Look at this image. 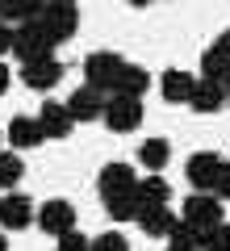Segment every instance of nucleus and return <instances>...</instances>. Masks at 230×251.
Returning a JSON list of instances; mask_svg holds the SVG:
<instances>
[{"mask_svg": "<svg viewBox=\"0 0 230 251\" xmlns=\"http://www.w3.org/2000/svg\"><path fill=\"white\" fill-rule=\"evenodd\" d=\"M0 251H9V243H4V230H0Z\"/></svg>", "mask_w": 230, "mask_h": 251, "instance_id": "32", "label": "nucleus"}, {"mask_svg": "<svg viewBox=\"0 0 230 251\" xmlns=\"http://www.w3.org/2000/svg\"><path fill=\"white\" fill-rule=\"evenodd\" d=\"M218 201H230V159H222V172H218V180H213V188H209Z\"/></svg>", "mask_w": 230, "mask_h": 251, "instance_id": "27", "label": "nucleus"}, {"mask_svg": "<svg viewBox=\"0 0 230 251\" xmlns=\"http://www.w3.org/2000/svg\"><path fill=\"white\" fill-rule=\"evenodd\" d=\"M168 159H172V143L168 138H147V143L138 147V163L151 172V176H159V172L168 168Z\"/></svg>", "mask_w": 230, "mask_h": 251, "instance_id": "18", "label": "nucleus"}, {"mask_svg": "<svg viewBox=\"0 0 230 251\" xmlns=\"http://www.w3.org/2000/svg\"><path fill=\"white\" fill-rule=\"evenodd\" d=\"M218 172H222V155H213V151H197V155H188V163H184V176H188V184H193L197 193H209L213 180H218Z\"/></svg>", "mask_w": 230, "mask_h": 251, "instance_id": "9", "label": "nucleus"}, {"mask_svg": "<svg viewBox=\"0 0 230 251\" xmlns=\"http://www.w3.org/2000/svg\"><path fill=\"white\" fill-rule=\"evenodd\" d=\"M168 251H197V247H180V243H168Z\"/></svg>", "mask_w": 230, "mask_h": 251, "instance_id": "31", "label": "nucleus"}, {"mask_svg": "<svg viewBox=\"0 0 230 251\" xmlns=\"http://www.w3.org/2000/svg\"><path fill=\"white\" fill-rule=\"evenodd\" d=\"M226 105H230V80H226Z\"/></svg>", "mask_w": 230, "mask_h": 251, "instance_id": "33", "label": "nucleus"}, {"mask_svg": "<svg viewBox=\"0 0 230 251\" xmlns=\"http://www.w3.org/2000/svg\"><path fill=\"white\" fill-rule=\"evenodd\" d=\"M63 105H67V117L76 126H84V122H101V109H105V97H101L97 88H88V84H80V88L71 92L67 100H63Z\"/></svg>", "mask_w": 230, "mask_h": 251, "instance_id": "8", "label": "nucleus"}, {"mask_svg": "<svg viewBox=\"0 0 230 251\" xmlns=\"http://www.w3.org/2000/svg\"><path fill=\"white\" fill-rule=\"evenodd\" d=\"M97 188H101V201H117V197L138 188V172L130 163H105L101 176H97Z\"/></svg>", "mask_w": 230, "mask_h": 251, "instance_id": "7", "label": "nucleus"}, {"mask_svg": "<svg viewBox=\"0 0 230 251\" xmlns=\"http://www.w3.org/2000/svg\"><path fill=\"white\" fill-rule=\"evenodd\" d=\"M34 222L42 226L51 239H59V234H71V230H76V205H71V201H63V197H51L46 205H38V209H34Z\"/></svg>", "mask_w": 230, "mask_h": 251, "instance_id": "6", "label": "nucleus"}, {"mask_svg": "<svg viewBox=\"0 0 230 251\" xmlns=\"http://www.w3.org/2000/svg\"><path fill=\"white\" fill-rule=\"evenodd\" d=\"M122 54H113V50H92L88 59H84V84L88 88H97L101 97L105 92H113V80H117V72H122Z\"/></svg>", "mask_w": 230, "mask_h": 251, "instance_id": "5", "label": "nucleus"}, {"mask_svg": "<svg viewBox=\"0 0 230 251\" xmlns=\"http://www.w3.org/2000/svg\"><path fill=\"white\" fill-rule=\"evenodd\" d=\"M193 88H197V75L180 72V67H168V72L159 75V92H163V100H172V105H188Z\"/></svg>", "mask_w": 230, "mask_h": 251, "instance_id": "14", "label": "nucleus"}, {"mask_svg": "<svg viewBox=\"0 0 230 251\" xmlns=\"http://www.w3.org/2000/svg\"><path fill=\"white\" fill-rule=\"evenodd\" d=\"M201 251H230V222H222L218 230H209L201 239Z\"/></svg>", "mask_w": 230, "mask_h": 251, "instance_id": "25", "label": "nucleus"}, {"mask_svg": "<svg viewBox=\"0 0 230 251\" xmlns=\"http://www.w3.org/2000/svg\"><path fill=\"white\" fill-rule=\"evenodd\" d=\"M21 176H26V163H21V155L17 151H0V188H17L21 184Z\"/></svg>", "mask_w": 230, "mask_h": 251, "instance_id": "21", "label": "nucleus"}, {"mask_svg": "<svg viewBox=\"0 0 230 251\" xmlns=\"http://www.w3.org/2000/svg\"><path fill=\"white\" fill-rule=\"evenodd\" d=\"M0 143H4V138H0Z\"/></svg>", "mask_w": 230, "mask_h": 251, "instance_id": "34", "label": "nucleus"}, {"mask_svg": "<svg viewBox=\"0 0 230 251\" xmlns=\"http://www.w3.org/2000/svg\"><path fill=\"white\" fill-rule=\"evenodd\" d=\"M9 143L17 147V155L29 151V147H42L46 138H42V126H38V117H13V122H9Z\"/></svg>", "mask_w": 230, "mask_h": 251, "instance_id": "16", "label": "nucleus"}, {"mask_svg": "<svg viewBox=\"0 0 230 251\" xmlns=\"http://www.w3.org/2000/svg\"><path fill=\"white\" fill-rule=\"evenodd\" d=\"M188 105H193L197 113H218V109L226 105V88H222V84H213V80H197Z\"/></svg>", "mask_w": 230, "mask_h": 251, "instance_id": "17", "label": "nucleus"}, {"mask_svg": "<svg viewBox=\"0 0 230 251\" xmlns=\"http://www.w3.org/2000/svg\"><path fill=\"white\" fill-rule=\"evenodd\" d=\"M138 205H168L172 201V188L163 176H138V188H134Z\"/></svg>", "mask_w": 230, "mask_h": 251, "instance_id": "20", "label": "nucleus"}, {"mask_svg": "<svg viewBox=\"0 0 230 251\" xmlns=\"http://www.w3.org/2000/svg\"><path fill=\"white\" fill-rule=\"evenodd\" d=\"M180 218H184V222L193 226V230L201 234V239H205L209 230H218L222 222H226V214H222V201L213 197V193H193V197L184 201V214H180Z\"/></svg>", "mask_w": 230, "mask_h": 251, "instance_id": "3", "label": "nucleus"}, {"mask_svg": "<svg viewBox=\"0 0 230 251\" xmlns=\"http://www.w3.org/2000/svg\"><path fill=\"white\" fill-rule=\"evenodd\" d=\"M38 25H42V34L51 38L54 46L67 42V38L76 34V25H80V4H76V0H46Z\"/></svg>", "mask_w": 230, "mask_h": 251, "instance_id": "1", "label": "nucleus"}, {"mask_svg": "<svg viewBox=\"0 0 230 251\" xmlns=\"http://www.w3.org/2000/svg\"><path fill=\"white\" fill-rule=\"evenodd\" d=\"M59 80H63V63H59V59H42V63L21 67V84L34 88V92H51Z\"/></svg>", "mask_w": 230, "mask_h": 251, "instance_id": "12", "label": "nucleus"}, {"mask_svg": "<svg viewBox=\"0 0 230 251\" xmlns=\"http://www.w3.org/2000/svg\"><path fill=\"white\" fill-rule=\"evenodd\" d=\"M9 84H13V72H9V67H4V63H0V97L9 92Z\"/></svg>", "mask_w": 230, "mask_h": 251, "instance_id": "30", "label": "nucleus"}, {"mask_svg": "<svg viewBox=\"0 0 230 251\" xmlns=\"http://www.w3.org/2000/svg\"><path fill=\"white\" fill-rule=\"evenodd\" d=\"M142 117H147V109H142V100H134V97H109L105 109H101V122H105L113 134H130V130H138Z\"/></svg>", "mask_w": 230, "mask_h": 251, "instance_id": "4", "label": "nucleus"}, {"mask_svg": "<svg viewBox=\"0 0 230 251\" xmlns=\"http://www.w3.org/2000/svg\"><path fill=\"white\" fill-rule=\"evenodd\" d=\"M34 222V201L26 193H4L0 197V230H26Z\"/></svg>", "mask_w": 230, "mask_h": 251, "instance_id": "11", "label": "nucleus"}, {"mask_svg": "<svg viewBox=\"0 0 230 251\" xmlns=\"http://www.w3.org/2000/svg\"><path fill=\"white\" fill-rule=\"evenodd\" d=\"M105 214L113 218V222H134V218H138V197L126 193V197H117V201H105Z\"/></svg>", "mask_w": 230, "mask_h": 251, "instance_id": "22", "label": "nucleus"}, {"mask_svg": "<svg viewBox=\"0 0 230 251\" xmlns=\"http://www.w3.org/2000/svg\"><path fill=\"white\" fill-rule=\"evenodd\" d=\"M147 88H151V72H147V67H138V63H122V72H117V80H113V97L142 100Z\"/></svg>", "mask_w": 230, "mask_h": 251, "instance_id": "13", "label": "nucleus"}, {"mask_svg": "<svg viewBox=\"0 0 230 251\" xmlns=\"http://www.w3.org/2000/svg\"><path fill=\"white\" fill-rule=\"evenodd\" d=\"M13 54L21 59V67H29V63L54 59V42L42 34V25H38V21H26V25L13 29Z\"/></svg>", "mask_w": 230, "mask_h": 251, "instance_id": "2", "label": "nucleus"}, {"mask_svg": "<svg viewBox=\"0 0 230 251\" xmlns=\"http://www.w3.org/2000/svg\"><path fill=\"white\" fill-rule=\"evenodd\" d=\"M54 251H88V234H80V230L59 234V239H54Z\"/></svg>", "mask_w": 230, "mask_h": 251, "instance_id": "26", "label": "nucleus"}, {"mask_svg": "<svg viewBox=\"0 0 230 251\" xmlns=\"http://www.w3.org/2000/svg\"><path fill=\"white\" fill-rule=\"evenodd\" d=\"M168 243H180V247H197V251H201V234H197L193 226L184 222V218H176V222H172V230H168Z\"/></svg>", "mask_w": 230, "mask_h": 251, "instance_id": "23", "label": "nucleus"}, {"mask_svg": "<svg viewBox=\"0 0 230 251\" xmlns=\"http://www.w3.org/2000/svg\"><path fill=\"white\" fill-rule=\"evenodd\" d=\"M88 251H130V243H126V234L105 230V234H97V239L88 243Z\"/></svg>", "mask_w": 230, "mask_h": 251, "instance_id": "24", "label": "nucleus"}, {"mask_svg": "<svg viewBox=\"0 0 230 251\" xmlns=\"http://www.w3.org/2000/svg\"><path fill=\"white\" fill-rule=\"evenodd\" d=\"M38 126H42V138L46 143H59V138H67L71 130H76V122H71L67 117V105H63V100H42V105H38Z\"/></svg>", "mask_w": 230, "mask_h": 251, "instance_id": "10", "label": "nucleus"}, {"mask_svg": "<svg viewBox=\"0 0 230 251\" xmlns=\"http://www.w3.org/2000/svg\"><path fill=\"white\" fill-rule=\"evenodd\" d=\"M42 4L46 0H0V21H4V25H9V21H17V25L38 21L42 17Z\"/></svg>", "mask_w": 230, "mask_h": 251, "instance_id": "19", "label": "nucleus"}, {"mask_svg": "<svg viewBox=\"0 0 230 251\" xmlns=\"http://www.w3.org/2000/svg\"><path fill=\"white\" fill-rule=\"evenodd\" d=\"M134 222H138L142 234H151V239H168L176 214H172L168 205H138V218H134Z\"/></svg>", "mask_w": 230, "mask_h": 251, "instance_id": "15", "label": "nucleus"}, {"mask_svg": "<svg viewBox=\"0 0 230 251\" xmlns=\"http://www.w3.org/2000/svg\"><path fill=\"white\" fill-rule=\"evenodd\" d=\"M9 50H13V25H4V21H0V59H4Z\"/></svg>", "mask_w": 230, "mask_h": 251, "instance_id": "29", "label": "nucleus"}, {"mask_svg": "<svg viewBox=\"0 0 230 251\" xmlns=\"http://www.w3.org/2000/svg\"><path fill=\"white\" fill-rule=\"evenodd\" d=\"M213 50H218V54H222V59H226V63H230V29H222V34H218V38H213Z\"/></svg>", "mask_w": 230, "mask_h": 251, "instance_id": "28", "label": "nucleus"}]
</instances>
